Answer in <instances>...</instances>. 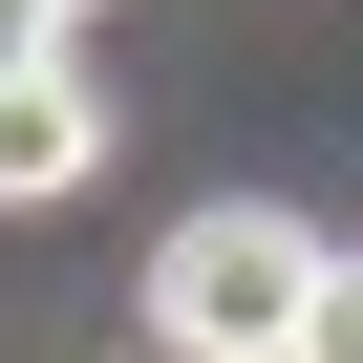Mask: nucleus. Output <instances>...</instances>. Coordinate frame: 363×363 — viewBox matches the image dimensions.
I'll return each instance as SVG.
<instances>
[{
	"label": "nucleus",
	"mask_w": 363,
	"mask_h": 363,
	"mask_svg": "<svg viewBox=\"0 0 363 363\" xmlns=\"http://www.w3.org/2000/svg\"><path fill=\"white\" fill-rule=\"evenodd\" d=\"M320 214H278V193H214V214H171V257H150V363H299V299H320Z\"/></svg>",
	"instance_id": "obj_1"
},
{
	"label": "nucleus",
	"mask_w": 363,
	"mask_h": 363,
	"mask_svg": "<svg viewBox=\"0 0 363 363\" xmlns=\"http://www.w3.org/2000/svg\"><path fill=\"white\" fill-rule=\"evenodd\" d=\"M86 171H107V86L86 65H22V86H0V214L86 193Z\"/></svg>",
	"instance_id": "obj_2"
},
{
	"label": "nucleus",
	"mask_w": 363,
	"mask_h": 363,
	"mask_svg": "<svg viewBox=\"0 0 363 363\" xmlns=\"http://www.w3.org/2000/svg\"><path fill=\"white\" fill-rule=\"evenodd\" d=\"M299 363H363V257H320V299H299Z\"/></svg>",
	"instance_id": "obj_3"
},
{
	"label": "nucleus",
	"mask_w": 363,
	"mask_h": 363,
	"mask_svg": "<svg viewBox=\"0 0 363 363\" xmlns=\"http://www.w3.org/2000/svg\"><path fill=\"white\" fill-rule=\"evenodd\" d=\"M22 65H65V22H43V0H0V86H22Z\"/></svg>",
	"instance_id": "obj_4"
},
{
	"label": "nucleus",
	"mask_w": 363,
	"mask_h": 363,
	"mask_svg": "<svg viewBox=\"0 0 363 363\" xmlns=\"http://www.w3.org/2000/svg\"><path fill=\"white\" fill-rule=\"evenodd\" d=\"M43 22H86V0H43Z\"/></svg>",
	"instance_id": "obj_5"
},
{
	"label": "nucleus",
	"mask_w": 363,
	"mask_h": 363,
	"mask_svg": "<svg viewBox=\"0 0 363 363\" xmlns=\"http://www.w3.org/2000/svg\"><path fill=\"white\" fill-rule=\"evenodd\" d=\"M128 363H150V342H128Z\"/></svg>",
	"instance_id": "obj_6"
}]
</instances>
